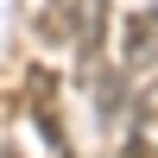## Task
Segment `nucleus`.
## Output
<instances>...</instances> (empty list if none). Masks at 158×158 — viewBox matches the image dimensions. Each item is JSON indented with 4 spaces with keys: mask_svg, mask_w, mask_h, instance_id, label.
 Returning a JSON list of instances; mask_svg holds the SVG:
<instances>
[{
    "mask_svg": "<svg viewBox=\"0 0 158 158\" xmlns=\"http://www.w3.org/2000/svg\"><path fill=\"white\" fill-rule=\"evenodd\" d=\"M127 158H158V82L139 95V114H133V139H127Z\"/></svg>",
    "mask_w": 158,
    "mask_h": 158,
    "instance_id": "1",
    "label": "nucleus"
},
{
    "mask_svg": "<svg viewBox=\"0 0 158 158\" xmlns=\"http://www.w3.org/2000/svg\"><path fill=\"white\" fill-rule=\"evenodd\" d=\"M76 25H82V0H57V6L38 13V38H44V44H70Z\"/></svg>",
    "mask_w": 158,
    "mask_h": 158,
    "instance_id": "2",
    "label": "nucleus"
},
{
    "mask_svg": "<svg viewBox=\"0 0 158 158\" xmlns=\"http://www.w3.org/2000/svg\"><path fill=\"white\" fill-rule=\"evenodd\" d=\"M152 51H158V6L146 13V19H133V25H127V63L152 57Z\"/></svg>",
    "mask_w": 158,
    "mask_h": 158,
    "instance_id": "3",
    "label": "nucleus"
}]
</instances>
